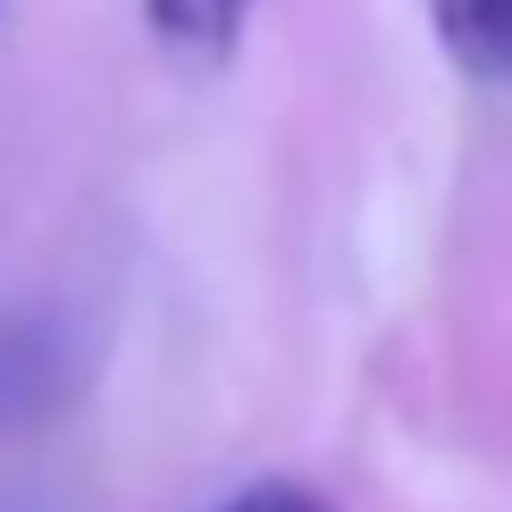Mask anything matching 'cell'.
I'll list each match as a JSON object with an SVG mask.
<instances>
[{"label":"cell","instance_id":"cell-3","mask_svg":"<svg viewBox=\"0 0 512 512\" xmlns=\"http://www.w3.org/2000/svg\"><path fill=\"white\" fill-rule=\"evenodd\" d=\"M437 34L454 42L471 68L512 76V0H437Z\"/></svg>","mask_w":512,"mask_h":512},{"label":"cell","instance_id":"cell-2","mask_svg":"<svg viewBox=\"0 0 512 512\" xmlns=\"http://www.w3.org/2000/svg\"><path fill=\"white\" fill-rule=\"evenodd\" d=\"M59 345L42 328H0V420H26L59 395Z\"/></svg>","mask_w":512,"mask_h":512},{"label":"cell","instance_id":"cell-4","mask_svg":"<svg viewBox=\"0 0 512 512\" xmlns=\"http://www.w3.org/2000/svg\"><path fill=\"white\" fill-rule=\"evenodd\" d=\"M219 512H328L311 496V487H286V479H269V487H244V496H227Z\"/></svg>","mask_w":512,"mask_h":512},{"label":"cell","instance_id":"cell-1","mask_svg":"<svg viewBox=\"0 0 512 512\" xmlns=\"http://www.w3.org/2000/svg\"><path fill=\"white\" fill-rule=\"evenodd\" d=\"M143 17H152L168 59H185V68H227V51L244 42L252 0H143Z\"/></svg>","mask_w":512,"mask_h":512}]
</instances>
